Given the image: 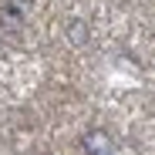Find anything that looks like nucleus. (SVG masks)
I'll return each instance as SVG.
<instances>
[{
	"label": "nucleus",
	"mask_w": 155,
	"mask_h": 155,
	"mask_svg": "<svg viewBox=\"0 0 155 155\" xmlns=\"http://www.w3.org/2000/svg\"><path fill=\"white\" fill-rule=\"evenodd\" d=\"M81 148H84L88 155H111V138H108L105 132H88V135L81 138Z\"/></svg>",
	"instance_id": "1"
},
{
	"label": "nucleus",
	"mask_w": 155,
	"mask_h": 155,
	"mask_svg": "<svg viewBox=\"0 0 155 155\" xmlns=\"http://www.w3.org/2000/svg\"><path fill=\"white\" fill-rule=\"evenodd\" d=\"M68 37H71V44H88V24L84 20H71L68 24Z\"/></svg>",
	"instance_id": "2"
}]
</instances>
